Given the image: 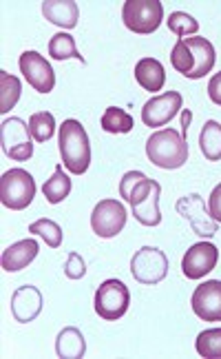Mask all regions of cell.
I'll return each instance as SVG.
<instances>
[{
  "label": "cell",
  "mask_w": 221,
  "mask_h": 359,
  "mask_svg": "<svg viewBox=\"0 0 221 359\" xmlns=\"http://www.w3.org/2000/svg\"><path fill=\"white\" fill-rule=\"evenodd\" d=\"M120 196L131 204L133 217L144 226H157L162 222L159 196L162 187L142 171H129L120 180Z\"/></svg>",
  "instance_id": "1"
},
{
  "label": "cell",
  "mask_w": 221,
  "mask_h": 359,
  "mask_svg": "<svg viewBox=\"0 0 221 359\" xmlns=\"http://www.w3.org/2000/svg\"><path fill=\"white\" fill-rule=\"evenodd\" d=\"M217 60L215 47L208 38H182L177 40L171 51V65L177 74H182L188 80H199L206 74L213 72Z\"/></svg>",
  "instance_id": "2"
},
{
  "label": "cell",
  "mask_w": 221,
  "mask_h": 359,
  "mask_svg": "<svg viewBox=\"0 0 221 359\" xmlns=\"http://www.w3.org/2000/svg\"><path fill=\"white\" fill-rule=\"evenodd\" d=\"M146 156L159 169L173 171L184 167L188 160L186 137L175 129H159L146 140Z\"/></svg>",
  "instance_id": "3"
},
{
  "label": "cell",
  "mask_w": 221,
  "mask_h": 359,
  "mask_svg": "<svg viewBox=\"0 0 221 359\" xmlns=\"http://www.w3.org/2000/svg\"><path fill=\"white\" fill-rule=\"evenodd\" d=\"M60 156L66 171L82 175L91 164V144L85 127L78 120H64L60 127Z\"/></svg>",
  "instance_id": "4"
},
{
  "label": "cell",
  "mask_w": 221,
  "mask_h": 359,
  "mask_svg": "<svg viewBox=\"0 0 221 359\" xmlns=\"http://www.w3.org/2000/svg\"><path fill=\"white\" fill-rule=\"evenodd\" d=\"M36 196V182L34 175L24 169H9L0 175V202L11 211L27 209Z\"/></svg>",
  "instance_id": "5"
},
{
  "label": "cell",
  "mask_w": 221,
  "mask_h": 359,
  "mask_svg": "<svg viewBox=\"0 0 221 359\" xmlns=\"http://www.w3.org/2000/svg\"><path fill=\"white\" fill-rule=\"evenodd\" d=\"M122 20L133 34H153L164 20V7L159 0H127Z\"/></svg>",
  "instance_id": "6"
},
{
  "label": "cell",
  "mask_w": 221,
  "mask_h": 359,
  "mask_svg": "<svg viewBox=\"0 0 221 359\" xmlns=\"http://www.w3.org/2000/svg\"><path fill=\"white\" fill-rule=\"evenodd\" d=\"M129 304H131L129 286L120 280L102 282L98 286V291H95V299H93L95 313H98L106 322H115V320H120V317L127 315Z\"/></svg>",
  "instance_id": "7"
},
{
  "label": "cell",
  "mask_w": 221,
  "mask_h": 359,
  "mask_svg": "<svg viewBox=\"0 0 221 359\" xmlns=\"http://www.w3.org/2000/svg\"><path fill=\"white\" fill-rule=\"evenodd\" d=\"M0 144L3 154L13 162H27L34 156L29 124L20 118H7L0 124Z\"/></svg>",
  "instance_id": "8"
},
{
  "label": "cell",
  "mask_w": 221,
  "mask_h": 359,
  "mask_svg": "<svg viewBox=\"0 0 221 359\" xmlns=\"http://www.w3.org/2000/svg\"><path fill=\"white\" fill-rule=\"evenodd\" d=\"M133 278L144 286H155L169 275V257L155 246H142L131 259Z\"/></svg>",
  "instance_id": "9"
},
{
  "label": "cell",
  "mask_w": 221,
  "mask_h": 359,
  "mask_svg": "<svg viewBox=\"0 0 221 359\" xmlns=\"http://www.w3.org/2000/svg\"><path fill=\"white\" fill-rule=\"evenodd\" d=\"M177 213L192 226V233L199 238H213L219 231V222L211 215L208 206L199 193H188V196L177 200Z\"/></svg>",
  "instance_id": "10"
},
{
  "label": "cell",
  "mask_w": 221,
  "mask_h": 359,
  "mask_svg": "<svg viewBox=\"0 0 221 359\" xmlns=\"http://www.w3.org/2000/svg\"><path fill=\"white\" fill-rule=\"evenodd\" d=\"M127 226V209L120 200H102L91 213V229L98 238H115Z\"/></svg>",
  "instance_id": "11"
},
{
  "label": "cell",
  "mask_w": 221,
  "mask_h": 359,
  "mask_svg": "<svg viewBox=\"0 0 221 359\" xmlns=\"http://www.w3.org/2000/svg\"><path fill=\"white\" fill-rule=\"evenodd\" d=\"M182 93L177 91H164L162 95L150 98L142 109V122L150 129L166 127L179 111H182Z\"/></svg>",
  "instance_id": "12"
},
{
  "label": "cell",
  "mask_w": 221,
  "mask_h": 359,
  "mask_svg": "<svg viewBox=\"0 0 221 359\" xmlns=\"http://www.w3.org/2000/svg\"><path fill=\"white\" fill-rule=\"evenodd\" d=\"M20 74L38 93H49L55 87L53 69L45 60V56H40L38 51H24L22 53L20 56Z\"/></svg>",
  "instance_id": "13"
},
{
  "label": "cell",
  "mask_w": 221,
  "mask_h": 359,
  "mask_svg": "<svg viewBox=\"0 0 221 359\" xmlns=\"http://www.w3.org/2000/svg\"><path fill=\"white\" fill-rule=\"evenodd\" d=\"M219 262V251L213 242H199L190 246L182 259V273L188 280H201L208 275Z\"/></svg>",
  "instance_id": "14"
},
{
  "label": "cell",
  "mask_w": 221,
  "mask_h": 359,
  "mask_svg": "<svg viewBox=\"0 0 221 359\" xmlns=\"http://www.w3.org/2000/svg\"><path fill=\"white\" fill-rule=\"evenodd\" d=\"M192 311L204 322H221V280H208L192 293Z\"/></svg>",
  "instance_id": "15"
},
{
  "label": "cell",
  "mask_w": 221,
  "mask_h": 359,
  "mask_svg": "<svg viewBox=\"0 0 221 359\" xmlns=\"http://www.w3.org/2000/svg\"><path fill=\"white\" fill-rule=\"evenodd\" d=\"M43 311V293L36 286L24 284L11 297V315L20 324H29Z\"/></svg>",
  "instance_id": "16"
},
{
  "label": "cell",
  "mask_w": 221,
  "mask_h": 359,
  "mask_svg": "<svg viewBox=\"0 0 221 359\" xmlns=\"http://www.w3.org/2000/svg\"><path fill=\"white\" fill-rule=\"evenodd\" d=\"M38 251H40V246L34 238H27V240H20L16 244L7 246L3 251V271L16 273V271L27 269L36 259Z\"/></svg>",
  "instance_id": "17"
},
{
  "label": "cell",
  "mask_w": 221,
  "mask_h": 359,
  "mask_svg": "<svg viewBox=\"0 0 221 359\" xmlns=\"http://www.w3.org/2000/svg\"><path fill=\"white\" fill-rule=\"evenodd\" d=\"M43 13L49 22L62 27V29H73L80 18V7L73 0H47L43 3Z\"/></svg>",
  "instance_id": "18"
},
{
  "label": "cell",
  "mask_w": 221,
  "mask_h": 359,
  "mask_svg": "<svg viewBox=\"0 0 221 359\" xmlns=\"http://www.w3.org/2000/svg\"><path fill=\"white\" fill-rule=\"evenodd\" d=\"M135 80L140 82V87L155 93L162 91L166 85V72L164 65L155 58H142L140 62L135 65Z\"/></svg>",
  "instance_id": "19"
},
{
  "label": "cell",
  "mask_w": 221,
  "mask_h": 359,
  "mask_svg": "<svg viewBox=\"0 0 221 359\" xmlns=\"http://www.w3.org/2000/svg\"><path fill=\"white\" fill-rule=\"evenodd\" d=\"M55 353L58 357L64 359H80L87 353V339L82 335V330L76 326H66L58 333V339H55Z\"/></svg>",
  "instance_id": "20"
},
{
  "label": "cell",
  "mask_w": 221,
  "mask_h": 359,
  "mask_svg": "<svg viewBox=\"0 0 221 359\" xmlns=\"http://www.w3.org/2000/svg\"><path fill=\"white\" fill-rule=\"evenodd\" d=\"M199 149L206 160H211V162L221 160V124L217 120H208L201 127Z\"/></svg>",
  "instance_id": "21"
},
{
  "label": "cell",
  "mask_w": 221,
  "mask_h": 359,
  "mask_svg": "<svg viewBox=\"0 0 221 359\" xmlns=\"http://www.w3.org/2000/svg\"><path fill=\"white\" fill-rule=\"evenodd\" d=\"M43 193L49 204H60L69 198V193H71V177L62 171V164L55 167L53 175L43 184Z\"/></svg>",
  "instance_id": "22"
},
{
  "label": "cell",
  "mask_w": 221,
  "mask_h": 359,
  "mask_svg": "<svg viewBox=\"0 0 221 359\" xmlns=\"http://www.w3.org/2000/svg\"><path fill=\"white\" fill-rule=\"evenodd\" d=\"M22 93V85L16 76L0 72V114H9L18 104Z\"/></svg>",
  "instance_id": "23"
},
{
  "label": "cell",
  "mask_w": 221,
  "mask_h": 359,
  "mask_svg": "<svg viewBox=\"0 0 221 359\" xmlns=\"http://www.w3.org/2000/svg\"><path fill=\"white\" fill-rule=\"evenodd\" d=\"M49 56L53 60H69V58H76L80 62H85V58H82V53L78 51L76 47V40L71 34H55L51 40H49Z\"/></svg>",
  "instance_id": "24"
},
{
  "label": "cell",
  "mask_w": 221,
  "mask_h": 359,
  "mask_svg": "<svg viewBox=\"0 0 221 359\" xmlns=\"http://www.w3.org/2000/svg\"><path fill=\"white\" fill-rule=\"evenodd\" d=\"M100 124L106 133H129L135 127V120H133V116H129L127 111H124V109L108 107Z\"/></svg>",
  "instance_id": "25"
},
{
  "label": "cell",
  "mask_w": 221,
  "mask_h": 359,
  "mask_svg": "<svg viewBox=\"0 0 221 359\" xmlns=\"http://www.w3.org/2000/svg\"><path fill=\"white\" fill-rule=\"evenodd\" d=\"M29 133L36 142H47L55 133V118L49 111H38L29 118Z\"/></svg>",
  "instance_id": "26"
},
{
  "label": "cell",
  "mask_w": 221,
  "mask_h": 359,
  "mask_svg": "<svg viewBox=\"0 0 221 359\" xmlns=\"http://www.w3.org/2000/svg\"><path fill=\"white\" fill-rule=\"evenodd\" d=\"M29 233H34V236H40L45 240V244H49L51 248H58L64 240V233L60 229L58 222H53V219H36L34 224H29Z\"/></svg>",
  "instance_id": "27"
},
{
  "label": "cell",
  "mask_w": 221,
  "mask_h": 359,
  "mask_svg": "<svg viewBox=\"0 0 221 359\" xmlns=\"http://www.w3.org/2000/svg\"><path fill=\"white\" fill-rule=\"evenodd\" d=\"M195 348L206 359H221V328H208L199 333Z\"/></svg>",
  "instance_id": "28"
},
{
  "label": "cell",
  "mask_w": 221,
  "mask_h": 359,
  "mask_svg": "<svg viewBox=\"0 0 221 359\" xmlns=\"http://www.w3.org/2000/svg\"><path fill=\"white\" fill-rule=\"evenodd\" d=\"M166 22H169V29H171L175 36H179V40L199 32V22H197L195 18H192L190 13H186V11H173Z\"/></svg>",
  "instance_id": "29"
},
{
  "label": "cell",
  "mask_w": 221,
  "mask_h": 359,
  "mask_svg": "<svg viewBox=\"0 0 221 359\" xmlns=\"http://www.w3.org/2000/svg\"><path fill=\"white\" fill-rule=\"evenodd\" d=\"M85 273H87V264H85V259H82L80 253H71L66 257L64 275L69 280H82V278H85Z\"/></svg>",
  "instance_id": "30"
},
{
  "label": "cell",
  "mask_w": 221,
  "mask_h": 359,
  "mask_svg": "<svg viewBox=\"0 0 221 359\" xmlns=\"http://www.w3.org/2000/svg\"><path fill=\"white\" fill-rule=\"evenodd\" d=\"M208 211L211 215L217 219V222L221 224V184H217L211 193V198H208Z\"/></svg>",
  "instance_id": "31"
},
{
  "label": "cell",
  "mask_w": 221,
  "mask_h": 359,
  "mask_svg": "<svg viewBox=\"0 0 221 359\" xmlns=\"http://www.w3.org/2000/svg\"><path fill=\"white\" fill-rule=\"evenodd\" d=\"M208 95H211V100L215 104L221 107V72L211 78V82H208Z\"/></svg>",
  "instance_id": "32"
},
{
  "label": "cell",
  "mask_w": 221,
  "mask_h": 359,
  "mask_svg": "<svg viewBox=\"0 0 221 359\" xmlns=\"http://www.w3.org/2000/svg\"><path fill=\"white\" fill-rule=\"evenodd\" d=\"M190 122H192V111H190V109H182V135H184V137L188 135Z\"/></svg>",
  "instance_id": "33"
}]
</instances>
